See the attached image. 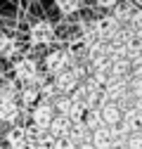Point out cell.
<instances>
[{
	"instance_id": "obj_12",
	"label": "cell",
	"mask_w": 142,
	"mask_h": 149,
	"mask_svg": "<svg viewBox=\"0 0 142 149\" xmlns=\"http://www.w3.org/2000/svg\"><path fill=\"white\" fill-rule=\"evenodd\" d=\"M19 83L14 78H0V102H17Z\"/></svg>"
},
{
	"instance_id": "obj_3",
	"label": "cell",
	"mask_w": 142,
	"mask_h": 149,
	"mask_svg": "<svg viewBox=\"0 0 142 149\" xmlns=\"http://www.w3.org/2000/svg\"><path fill=\"white\" fill-rule=\"evenodd\" d=\"M29 40L33 45H50L55 40V26L50 22H36L29 29Z\"/></svg>"
},
{
	"instance_id": "obj_29",
	"label": "cell",
	"mask_w": 142,
	"mask_h": 149,
	"mask_svg": "<svg viewBox=\"0 0 142 149\" xmlns=\"http://www.w3.org/2000/svg\"><path fill=\"white\" fill-rule=\"evenodd\" d=\"M140 135H142V125H140Z\"/></svg>"
},
{
	"instance_id": "obj_18",
	"label": "cell",
	"mask_w": 142,
	"mask_h": 149,
	"mask_svg": "<svg viewBox=\"0 0 142 149\" xmlns=\"http://www.w3.org/2000/svg\"><path fill=\"white\" fill-rule=\"evenodd\" d=\"M83 125L90 130V133H95L97 128H102L104 123H102V116H100V109H90L85 114V118H83Z\"/></svg>"
},
{
	"instance_id": "obj_15",
	"label": "cell",
	"mask_w": 142,
	"mask_h": 149,
	"mask_svg": "<svg viewBox=\"0 0 142 149\" xmlns=\"http://www.w3.org/2000/svg\"><path fill=\"white\" fill-rule=\"evenodd\" d=\"M0 57L3 59H19V45L14 38H0Z\"/></svg>"
},
{
	"instance_id": "obj_1",
	"label": "cell",
	"mask_w": 142,
	"mask_h": 149,
	"mask_svg": "<svg viewBox=\"0 0 142 149\" xmlns=\"http://www.w3.org/2000/svg\"><path fill=\"white\" fill-rule=\"evenodd\" d=\"M38 64H36V59L31 57H19V59H14L12 64V73H14V81L19 83V85H29L33 78H36V73H38Z\"/></svg>"
},
{
	"instance_id": "obj_26",
	"label": "cell",
	"mask_w": 142,
	"mask_h": 149,
	"mask_svg": "<svg viewBox=\"0 0 142 149\" xmlns=\"http://www.w3.org/2000/svg\"><path fill=\"white\" fill-rule=\"evenodd\" d=\"M130 3H133L135 10H142V0H130Z\"/></svg>"
},
{
	"instance_id": "obj_21",
	"label": "cell",
	"mask_w": 142,
	"mask_h": 149,
	"mask_svg": "<svg viewBox=\"0 0 142 149\" xmlns=\"http://www.w3.org/2000/svg\"><path fill=\"white\" fill-rule=\"evenodd\" d=\"M85 114H88V109H85L83 104L74 102V104H71V109H69V114H66V118H69L71 123H74V125H78V123H83Z\"/></svg>"
},
{
	"instance_id": "obj_4",
	"label": "cell",
	"mask_w": 142,
	"mask_h": 149,
	"mask_svg": "<svg viewBox=\"0 0 142 149\" xmlns=\"http://www.w3.org/2000/svg\"><path fill=\"white\" fill-rule=\"evenodd\" d=\"M93 29H95L97 38H100L102 43H109L114 36L121 31V24L114 19V17H102V19H97V22L93 24Z\"/></svg>"
},
{
	"instance_id": "obj_8",
	"label": "cell",
	"mask_w": 142,
	"mask_h": 149,
	"mask_svg": "<svg viewBox=\"0 0 142 149\" xmlns=\"http://www.w3.org/2000/svg\"><path fill=\"white\" fill-rule=\"evenodd\" d=\"M17 102H19L22 109H33L36 104L40 102L38 88H33V85H19V95H17Z\"/></svg>"
},
{
	"instance_id": "obj_24",
	"label": "cell",
	"mask_w": 142,
	"mask_h": 149,
	"mask_svg": "<svg viewBox=\"0 0 142 149\" xmlns=\"http://www.w3.org/2000/svg\"><path fill=\"white\" fill-rule=\"evenodd\" d=\"M52 149H76V144L71 142L69 137H59V140H55V147Z\"/></svg>"
},
{
	"instance_id": "obj_11",
	"label": "cell",
	"mask_w": 142,
	"mask_h": 149,
	"mask_svg": "<svg viewBox=\"0 0 142 149\" xmlns=\"http://www.w3.org/2000/svg\"><path fill=\"white\" fill-rule=\"evenodd\" d=\"M5 142H7V149H24L26 147V128L24 125H14L5 135Z\"/></svg>"
},
{
	"instance_id": "obj_10",
	"label": "cell",
	"mask_w": 142,
	"mask_h": 149,
	"mask_svg": "<svg viewBox=\"0 0 142 149\" xmlns=\"http://www.w3.org/2000/svg\"><path fill=\"white\" fill-rule=\"evenodd\" d=\"M71 128H74V123H71L66 116H55L52 123H50V128H47V133L55 137V140H59V137H69Z\"/></svg>"
},
{
	"instance_id": "obj_14",
	"label": "cell",
	"mask_w": 142,
	"mask_h": 149,
	"mask_svg": "<svg viewBox=\"0 0 142 149\" xmlns=\"http://www.w3.org/2000/svg\"><path fill=\"white\" fill-rule=\"evenodd\" d=\"M90 144H93L95 149H111V128H106V125L97 128L95 133H93Z\"/></svg>"
},
{
	"instance_id": "obj_27",
	"label": "cell",
	"mask_w": 142,
	"mask_h": 149,
	"mask_svg": "<svg viewBox=\"0 0 142 149\" xmlns=\"http://www.w3.org/2000/svg\"><path fill=\"white\" fill-rule=\"evenodd\" d=\"M76 149H95V147H93V144H90V142H88V144H78V147H76Z\"/></svg>"
},
{
	"instance_id": "obj_25",
	"label": "cell",
	"mask_w": 142,
	"mask_h": 149,
	"mask_svg": "<svg viewBox=\"0 0 142 149\" xmlns=\"http://www.w3.org/2000/svg\"><path fill=\"white\" fill-rule=\"evenodd\" d=\"M95 3H97L100 7H104V10H111V7L118 3V0H95Z\"/></svg>"
},
{
	"instance_id": "obj_20",
	"label": "cell",
	"mask_w": 142,
	"mask_h": 149,
	"mask_svg": "<svg viewBox=\"0 0 142 149\" xmlns=\"http://www.w3.org/2000/svg\"><path fill=\"white\" fill-rule=\"evenodd\" d=\"M55 3H57V10L64 17H71L81 10V0H55Z\"/></svg>"
},
{
	"instance_id": "obj_30",
	"label": "cell",
	"mask_w": 142,
	"mask_h": 149,
	"mask_svg": "<svg viewBox=\"0 0 142 149\" xmlns=\"http://www.w3.org/2000/svg\"><path fill=\"white\" fill-rule=\"evenodd\" d=\"M0 149H5V147H3V144H0Z\"/></svg>"
},
{
	"instance_id": "obj_22",
	"label": "cell",
	"mask_w": 142,
	"mask_h": 149,
	"mask_svg": "<svg viewBox=\"0 0 142 149\" xmlns=\"http://www.w3.org/2000/svg\"><path fill=\"white\" fill-rule=\"evenodd\" d=\"M128 26H130L133 31H142V10H135V12H133Z\"/></svg>"
},
{
	"instance_id": "obj_6",
	"label": "cell",
	"mask_w": 142,
	"mask_h": 149,
	"mask_svg": "<svg viewBox=\"0 0 142 149\" xmlns=\"http://www.w3.org/2000/svg\"><path fill=\"white\" fill-rule=\"evenodd\" d=\"M52 83H55V88H57V92L59 95H71V92H74L76 88H78V76L71 69H66V71H62L59 76H55L52 78Z\"/></svg>"
},
{
	"instance_id": "obj_7",
	"label": "cell",
	"mask_w": 142,
	"mask_h": 149,
	"mask_svg": "<svg viewBox=\"0 0 142 149\" xmlns=\"http://www.w3.org/2000/svg\"><path fill=\"white\" fill-rule=\"evenodd\" d=\"M24 111H26V109H22L19 102H0V121H3V123H14V125H19Z\"/></svg>"
},
{
	"instance_id": "obj_23",
	"label": "cell",
	"mask_w": 142,
	"mask_h": 149,
	"mask_svg": "<svg viewBox=\"0 0 142 149\" xmlns=\"http://www.w3.org/2000/svg\"><path fill=\"white\" fill-rule=\"evenodd\" d=\"M126 149H142V135L140 133H133L126 142Z\"/></svg>"
},
{
	"instance_id": "obj_28",
	"label": "cell",
	"mask_w": 142,
	"mask_h": 149,
	"mask_svg": "<svg viewBox=\"0 0 142 149\" xmlns=\"http://www.w3.org/2000/svg\"><path fill=\"white\" fill-rule=\"evenodd\" d=\"M24 149H33V147H29V144H26V147H24Z\"/></svg>"
},
{
	"instance_id": "obj_31",
	"label": "cell",
	"mask_w": 142,
	"mask_h": 149,
	"mask_svg": "<svg viewBox=\"0 0 142 149\" xmlns=\"http://www.w3.org/2000/svg\"><path fill=\"white\" fill-rule=\"evenodd\" d=\"M5 149H7V147H5Z\"/></svg>"
},
{
	"instance_id": "obj_5",
	"label": "cell",
	"mask_w": 142,
	"mask_h": 149,
	"mask_svg": "<svg viewBox=\"0 0 142 149\" xmlns=\"http://www.w3.org/2000/svg\"><path fill=\"white\" fill-rule=\"evenodd\" d=\"M55 116L57 114H55V109H52V104H45V102H38V104L31 109V123L38 125V128H43V130L50 128V123H52Z\"/></svg>"
},
{
	"instance_id": "obj_16",
	"label": "cell",
	"mask_w": 142,
	"mask_h": 149,
	"mask_svg": "<svg viewBox=\"0 0 142 149\" xmlns=\"http://www.w3.org/2000/svg\"><path fill=\"white\" fill-rule=\"evenodd\" d=\"M69 140L74 142L76 147H78V144H88V142L93 140V133H90V130H88L83 123H78V125H74V128H71V133H69Z\"/></svg>"
},
{
	"instance_id": "obj_19",
	"label": "cell",
	"mask_w": 142,
	"mask_h": 149,
	"mask_svg": "<svg viewBox=\"0 0 142 149\" xmlns=\"http://www.w3.org/2000/svg\"><path fill=\"white\" fill-rule=\"evenodd\" d=\"M71 104H74V100H71L69 95H59L55 102H52V109H55L57 116H66L69 109H71Z\"/></svg>"
},
{
	"instance_id": "obj_9",
	"label": "cell",
	"mask_w": 142,
	"mask_h": 149,
	"mask_svg": "<svg viewBox=\"0 0 142 149\" xmlns=\"http://www.w3.org/2000/svg\"><path fill=\"white\" fill-rule=\"evenodd\" d=\"M133 12H135V7H133L130 0H118V3L111 7V14H109V17H114V19H116L121 26H128Z\"/></svg>"
},
{
	"instance_id": "obj_13",
	"label": "cell",
	"mask_w": 142,
	"mask_h": 149,
	"mask_svg": "<svg viewBox=\"0 0 142 149\" xmlns=\"http://www.w3.org/2000/svg\"><path fill=\"white\" fill-rule=\"evenodd\" d=\"M100 116H102V123L106 125V128H116L118 123H121V109L116 107V104H104L102 109H100Z\"/></svg>"
},
{
	"instance_id": "obj_2",
	"label": "cell",
	"mask_w": 142,
	"mask_h": 149,
	"mask_svg": "<svg viewBox=\"0 0 142 149\" xmlns=\"http://www.w3.org/2000/svg\"><path fill=\"white\" fill-rule=\"evenodd\" d=\"M43 66H45V76H59L62 71H66L69 66H71V57H69V52L66 50H52L47 57H45V62H43Z\"/></svg>"
},
{
	"instance_id": "obj_17",
	"label": "cell",
	"mask_w": 142,
	"mask_h": 149,
	"mask_svg": "<svg viewBox=\"0 0 142 149\" xmlns=\"http://www.w3.org/2000/svg\"><path fill=\"white\" fill-rule=\"evenodd\" d=\"M38 95H40V102H45V104H52L57 97H59V92H57V88H55V83H52V78L38 90Z\"/></svg>"
}]
</instances>
